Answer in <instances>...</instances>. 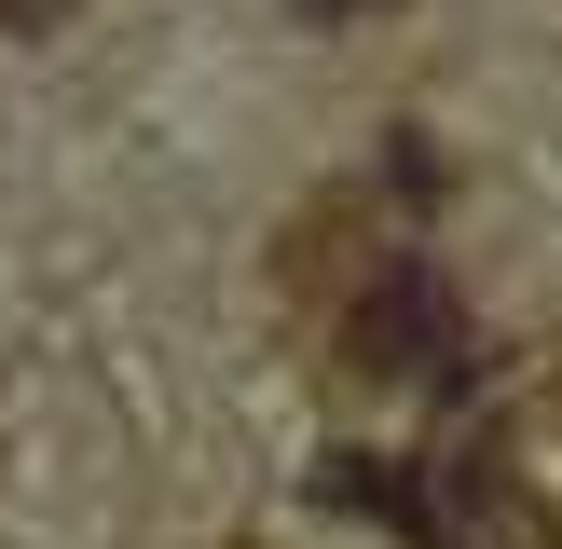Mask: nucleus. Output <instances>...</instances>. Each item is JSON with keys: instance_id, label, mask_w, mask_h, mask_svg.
<instances>
[{"instance_id": "1", "label": "nucleus", "mask_w": 562, "mask_h": 549, "mask_svg": "<svg viewBox=\"0 0 562 549\" xmlns=\"http://www.w3.org/2000/svg\"><path fill=\"white\" fill-rule=\"evenodd\" d=\"M344 357L357 371H467V316H453V289L439 274H371L357 289V316H344Z\"/></svg>"}, {"instance_id": "2", "label": "nucleus", "mask_w": 562, "mask_h": 549, "mask_svg": "<svg viewBox=\"0 0 562 549\" xmlns=\"http://www.w3.org/2000/svg\"><path fill=\"white\" fill-rule=\"evenodd\" d=\"M316 508H371L384 536H412V549H453V536H467L453 494L412 481V467H384V453H316Z\"/></svg>"}, {"instance_id": "3", "label": "nucleus", "mask_w": 562, "mask_h": 549, "mask_svg": "<svg viewBox=\"0 0 562 549\" xmlns=\"http://www.w3.org/2000/svg\"><path fill=\"white\" fill-rule=\"evenodd\" d=\"M384 179H398V206H439V152H426V137H398V152H384Z\"/></svg>"}, {"instance_id": "4", "label": "nucleus", "mask_w": 562, "mask_h": 549, "mask_svg": "<svg viewBox=\"0 0 562 549\" xmlns=\"http://www.w3.org/2000/svg\"><path fill=\"white\" fill-rule=\"evenodd\" d=\"M55 14H69V0H0V27H55Z\"/></svg>"}, {"instance_id": "5", "label": "nucleus", "mask_w": 562, "mask_h": 549, "mask_svg": "<svg viewBox=\"0 0 562 549\" xmlns=\"http://www.w3.org/2000/svg\"><path fill=\"white\" fill-rule=\"evenodd\" d=\"M302 14H384V0H302Z\"/></svg>"}]
</instances>
